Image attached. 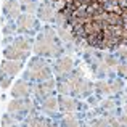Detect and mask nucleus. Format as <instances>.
<instances>
[{"label":"nucleus","mask_w":127,"mask_h":127,"mask_svg":"<svg viewBox=\"0 0 127 127\" xmlns=\"http://www.w3.org/2000/svg\"><path fill=\"white\" fill-rule=\"evenodd\" d=\"M60 43L58 37H56L55 31L50 28H45L43 32L37 37V40L34 43V52L35 55L40 56H55L60 53Z\"/></svg>","instance_id":"obj_1"},{"label":"nucleus","mask_w":127,"mask_h":127,"mask_svg":"<svg viewBox=\"0 0 127 127\" xmlns=\"http://www.w3.org/2000/svg\"><path fill=\"white\" fill-rule=\"evenodd\" d=\"M29 50H31V45H29L28 39H23L18 37L13 40V43L10 47H6L5 53V58L6 60H13V61H23L26 56L29 55Z\"/></svg>","instance_id":"obj_2"},{"label":"nucleus","mask_w":127,"mask_h":127,"mask_svg":"<svg viewBox=\"0 0 127 127\" xmlns=\"http://www.w3.org/2000/svg\"><path fill=\"white\" fill-rule=\"evenodd\" d=\"M18 29L21 32H29V31H34L37 29V21L32 15L29 13H24L18 18Z\"/></svg>","instance_id":"obj_3"},{"label":"nucleus","mask_w":127,"mask_h":127,"mask_svg":"<svg viewBox=\"0 0 127 127\" xmlns=\"http://www.w3.org/2000/svg\"><path fill=\"white\" fill-rule=\"evenodd\" d=\"M23 68L21 61H3L2 68H0V74L6 76V77H13L19 72V69Z\"/></svg>","instance_id":"obj_4"},{"label":"nucleus","mask_w":127,"mask_h":127,"mask_svg":"<svg viewBox=\"0 0 127 127\" xmlns=\"http://www.w3.org/2000/svg\"><path fill=\"white\" fill-rule=\"evenodd\" d=\"M28 77L32 79V81H37V82H45V81H50L52 71H50L48 66H45V68L35 69V71H28Z\"/></svg>","instance_id":"obj_5"},{"label":"nucleus","mask_w":127,"mask_h":127,"mask_svg":"<svg viewBox=\"0 0 127 127\" xmlns=\"http://www.w3.org/2000/svg\"><path fill=\"white\" fill-rule=\"evenodd\" d=\"M3 11H5V15L8 16V18H19V11H21V8H19V3L18 0H5L3 2Z\"/></svg>","instance_id":"obj_6"},{"label":"nucleus","mask_w":127,"mask_h":127,"mask_svg":"<svg viewBox=\"0 0 127 127\" xmlns=\"http://www.w3.org/2000/svg\"><path fill=\"white\" fill-rule=\"evenodd\" d=\"M79 106V103L76 101L74 98H68V96H60V100H58V109L60 111H63V113H72L76 108Z\"/></svg>","instance_id":"obj_7"},{"label":"nucleus","mask_w":127,"mask_h":127,"mask_svg":"<svg viewBox=\"0 0 127 127\" xmlns=\"http://www.w3.org/2000/svg\"><path fill=\"white\" fill-rule=\"evenodd\" d=\"M55 13H56V11L53 10L52 3H48V2L42 3V5L39 6V10H37L39 18L43 19V21H53V19H55Z\"/></svg>","instance_id":"obj_8"},{"label":"nucleus","mask_w":127,"mask_h":127,"mask_svg":"<svg viewBox=\"0 0 127 127\" xmlns=\"http://www.w3.org/2000/svg\"><path fill=\"white\" fill-rule=\"evenodd\" d=\"M72 66H74V63H72V60L71 58H68V56H64V58H60L58 61H56V72H58L60 76H64V74H68V72H71V69H72Z\"/></svg>","instance_id":"obj_9"},{"label":"nucleus","mask_w":127,"mask_h":127,"mask_svg":"<svg viewBox=\"0 0 127 127\" xmlns=\"http://www.w3.org/2000/svg\"><path fill=\"white\" fill-rule=\"evenodd\" d=\"M31 101H23V100H13L8 103V111L10 113H23L31 108Z\"/></svg>","instance_id":"obj_10"},{"label":"nucleus","mask_w":127,"mask_h":127,"mask_svg":"<svg viewBox=\"0 0 127 127\" xmlns=\"http://www.w3.org/2000/svg\"><path fill=\"white\" fill-rule=\"evenodd\" d=\"M11 95L16 96V98H23V96H28L29 95V85L26 84L24 81H18L15 84L11 90Z\"/></svg>","instance_id":"obj_11"},{"label":"nucleus","mask_w":127,"mask_h":127,"mask_svg":"<svg viewBox=\"0 0 127 127\" xmlns=\"http://www.w3.org/2000/svg\"><path fill=\"white\" fill-rule=\"evenodd\" d=\"M53 89H55V82L50 79V81H45V82H42V84H39L37 89H35V93L40 95V96L42 95H48Z\"/></svg>","instance_id":"obj_12"},{"label":"nucleus","mask_w":127,"mask_h":127,"mask_svg":"<svg viewBox=\"0 0 127 127\" xmlns=\"http://www.w3.org/2000/svg\"><path fill=\"white\" fill-rule=\"evenodd\" d=\"M43 109L48 113H55L56 109H58V101H56L53 96H48V98L43 101Z\"/></svg>","instance_id":"obj_13"},{"label":"nucleus","mask_w":127,"mask_h":127,"mask_svg":"<svg viewBox=\"0 0 127 127\" xmlns=\"http://www.w3.org/2000/svg\"><path fill=\"white\" fill-rule=\"evenodd\" d=\"M61 126L63 127H77L79 122H77V119H76L72 114H66L64 118L61 119Z\"/></svg>","instance_id":"obj_14"},{"label":"nucleus","mask_w":127,"mask_h":127,"mask_svg":"<svg viewBox=\"0 0 127 127\" xmlns=\"http://www.w3.org/2000/svg\"><path fill=\"white\" fill-rule=\"evenodd\" d=\"M45 66H47V61L43 58H34V60H31V63H29V71H35V69L45 68Z\"/></svg>","instance_id":"obj_15"},{"label":"nucleus","mask_w":127,"mask_h":127,"mask_svg":"<svg viewBox=\"0 0 127 127\" xmlns=\"http://www.w3.org/2000/svg\"><path fill=\"white\" fill-rule=\"evenodd\" d=\"M96 89H98L100 93H111V85L106 84V82H98V84H96Z\"/></svg>","instance_id":"obj_16"},{"label":"nucleus","mask_w":127,"mask_h":127,"mask_svg":"<svg viewBox=\"0 0 127 127\" xmlns=\"http://www.w3.org/2000/svg\"><path fill=\"white\" fill-rule=\"evenodd\" d=\"M108 119H95V121H92V127H108Z\"/></svg>","instance_id":"obj_17"},{"label":"nucleus","mask_w":127,"mask_h":127,"mask_svg":"<svg viewBox=\"0 0 127 127\" xmlns=\"http://www.w3.org/2000/svg\"><path fill=\"white\" fill-rule=\"evenodd\" d=\"M10 79H11V77H6V76H0V85H2V89H6V87L10 85Z\"/></svg>","instance_id":"obj_18"},{"label":"nucleus","mask_w":127,"mask_h":127,"mask_svg":"<svg viewBox=\"0 0 127 127\" xmlns=\"http://www.w3.org/2000/svg\"><path fill=\"white\" fill-rule=\"evenodd\" d=\"M109 85H111V92H119V90H121V87H122L121 81H114L113 84H109Z\"/></svg>","instance_id":"obj_19"},{"label":"nucleus","mask_w":127,"mask_h":127,"mask_svg":"<svg viewBox=\"0 0 127 127\" xmlns=\"http://www.w3.org/2000/svg\"><path fill=\"white\" fill-rule=\"evenodd\" d=\"M118 71L121 76H127V64H118Z\"/></svg>","instance_id":"obj_20"},{"label":"nucleus","mask_w":127,"mask_h":127,"mask_svg":"<svg viewBox=\"0 0 127 127\" xmlns=\"http://www.w3.org/2000/svg\"><path fill=\"white\" fill-rule=\"evenodd\" d=\"M23 5H28V3H32V0H21Z\"/></svg>","instance_id":"obj_21"},{"label":"nucleus","mask_w":127,"mask_h":127,"mask_svg":"<svg viewBox=\"0 0 127 127\" xmlns=\"http://www.w3.org/2000/svg\"><path fill=\"white\" fill-rule=\"evenodd\" d=\"M122 56H124V58L127 60V52H122Z\"/></svg>","instance_id":"obj_22"},{"label":"nucleus","mask_w":127,"mask_h":127,"mask_svg":"<svg viewBox=\"0 0 127 127\" xmlns=\"http://www.w3.org/2000/svg\"><path fill=\"white\" fill-rule=\"evenodd\" d=\"M45 127H55V126H53V124H47Z\"/></svg>","instance_id":"obj_23"},{"label":"nucleus","mask_w":127,"mask_h":127,"mask_svg":"<svg viewBox=\"0 0 127 127\" xmlns=\"http://www.w3.org/2000/svg\"><path fill=\"white\" fill-rule=\"evenodd\" d=\"M126 114H127V108H126Z\"/></svg>","instance_id":"obj_24"}]
</instances>
